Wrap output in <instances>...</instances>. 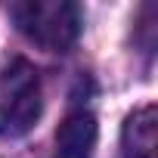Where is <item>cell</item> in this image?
Here are the masks:
<instances>
[{
    "label": "cell",
    "mask_w": 158,
    "mask_h": 158,
    "mask_svg": "<svg viewBox=\"0 0 158 158\" xmlns=\"http://www.w3.org/2000/svg\"><path fill=\"white\" fill-rule=\"evenodd\" d=\"M155 124H158L155 106H143L124 121L121 130L124 158H155Z\"/></svg>",
    "instance_id": "obj_4"
},
{
    "label": "cell",
    "mask_w": 158,
    "mask_h": 158,
    "mask_svg": "<svg viewBox=\"0 0 158 158\" xmlns=\"http://www.w3.org/2000/svg\"><path fill=\"white\" fill-rule=\"evenodd\" d=\"M16 28L50 53H65L81 37V6L71 0H22L10 6Z\"/></svg>",
    "instance_id": "obj_1"
},
{
    "label": "cell",
    "mask_w": 158,
    "mask_h": 158,
    "mask_svg": "<svg viewBox=\"0 0 158 158\" xmlns=\"http://www.w3.org/2000/svg\"><path fill=\"white\" fill-rule=\"evenodd\" d=\"M96 133H99V127L90 112H71L56 133L53 158H93Z\"/></svg>",
    "instance_id": "obj_3"
},
{
    "label": "cell",
    "mask_w": 158,
    "mask_h": 158,
    "mask_svg": "<svg viewBox=\"0 0 158 158\" xmlns=\"http://www.w3.org/2000/svg\"><path fill=\"white\" fill-rule=\"evenodd\" d=\"M44 109L40 74L37 68L13 56L0 65V136H22L28 133Z\"/></svg>",
    "instance_id": "obj_2"
}]
</instances>
